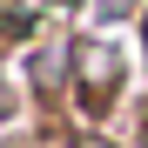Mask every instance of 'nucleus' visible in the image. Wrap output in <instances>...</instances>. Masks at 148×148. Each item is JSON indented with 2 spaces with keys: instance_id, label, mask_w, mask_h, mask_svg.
<instances>
[{
  "instance_id": "f257e3e1",
  "label": "nucleus",
  "mask_w": 148,
  "mask_h": 148,
  "mask_svg": "<svg viewBox=\"0 0 148 148\" xmlns=\"http://www.w3.org/2000/svg\"><path fill=\"white\" fill-rule=\"evenodd\" d=\"M74 81H81L88 101H108V94L121 88V54L108 40H74Z\"/></svg>"
},
{
  "instance_id": "f03ea898",
  "label": "nucleus",
  "mask_w": 148,
  "mask_h": 148,
  "mask_svg": "<svg viewBox=\"0 0 148 148\" xmlns=\"http://www.w3.org/2000/svg\"><path fill=\"white\" fill-rule=\"evenodd\" d=\"M67 61H74V47H40V54H34V88H40V94H47V88H61Z\"/></svg>"
},
{
  "instance_id": "7ed1b4c3",
  "label": "nucleus",
  "mask_w": 148,
  "mask_h": 148,
  "mask_svg": "<svg viewBox=\"0 0 148 148\" xmlns=\"http://www.w3.org/2000/svg\"><path fill=\"white\" fill-rule=\"evenodd\" d=\"M128 7L135 0H101V20H128Z\"/></svg>"
},
{
  "instance_id": "20e7f679",
  "label": "nucleus",
  "mask_w": 148,
  "mask_h": 148,
  "mask_svg": "<svg viewBox=\"0 0 148 148\" xmlns=\"http://www.w3.org/2000/svg\"><path fill=\"white\" fill-rule=\"evenodd\" d=\"M47 7H54V14H74V7H81V0H47Z\"/></svg>"
},
{
  "instance_id": "39448f33",
  "label": "nucleus",
  "mask_w": 148,
  "mask_h": 148,
  "mask_svg": "<svg viewBox=\"0 0 148 148\" xmlns=\"http://www.w3.org/2000/svg\"><path fill=\"white\" fill-rule=\"evenodd\" d=\"M81 148H114V141H101V135H88V141H81Z\"/></svg>"
},
{
  "instance_id": "423d86ee",
  "label": "nucleus",
  "mask_w": 148,
  "mask_h": 148,
  "mask_svg": "<svg viewBox=\"0 0 148 148\" xmlns=\"http://www.w3.org/2000/svg\"><path fill=\"white\" fill-rule=\"evenodd\" d=\"M141 27H148V14H141Z\"/></svg>"
}]
</instances>
